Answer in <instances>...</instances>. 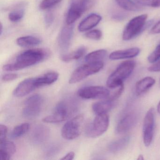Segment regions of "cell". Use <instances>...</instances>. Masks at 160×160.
Segmentation results:
<instances>
[{
	"mask_svg": "<svg viewBox=\"0 0 160 160\" xmlns=\"http://www.w3.org/2000/svg\"><path fill=\"white\" fill-rule=\"evenodd\" d=\"M155 83V79L151 77H147L142 78L136 84V94L138 96L144 94L151 88Z\"/></svg>",
	"mask_w": 160,
	"mask_h": 160,
	"instance_id": "44dd1931",
	"label": "cell"
},
{
	"mask_svg": "<svg viewBox=\"0 0 160 160\" xmlns=\"http://www.w3.org/2000/svg\"><path fill=\"white\" fill-rule=\"evenodd\" d=\"M2 24H1V35H2Z\"/></svg>",
	"mask_w": 160,
	"mask_h": 160,
	"instance_id": "60d3db41",
	"label": "cell"
},
{
	"mask_svg": "<svg viewBox=\"0 0 160 160\" xmlns=\"http://www.w3.org/2000/svg\"><path fill=\"white\" fill-rule=\"evenodd\" d=\"M119 7L125 11L136 12L141 11L142 6L132 0H115Z\"/></svg>",
	"mask_w": 160,
	"mask_h": 160,
	"instance_id": "603a6c76",
	"label": "cell"
},
{
	"mask_svg": "<svg viewBox=\"0 0 160 160\" xmlns=\"http://www.w3.org/2000/svg\"><path fill=\"white\" fill-rule=\"evenodd\" d=\"M86 38L91 40L99 41L102 39V33L100 30L95 29L88 32L85 34Z\"/></svg>",
	"mask_w": 160,
	"mask_h": 160,
	"instance_id": "f546056e",
	"label": "cell"
},
{
	"mask_svg": "<svg viewBox=\"0 0 160 160\" xmlns=\"http://www.w3.org/2000/svg\"><path fill=\"white\" fill-rule=\"evenodd\" d=\"M131 140L129 136L123 137L111 142L108 146V149L113 153H118L125 149L129 145Z\"/></svg>",
	"mask_w": 160,
	"mask_h": 160,
	"instance_id": "7402d4cb",
	"label": "cell"
},
{
	"mask_svg": "<svg viewBox=\"0 0 160 160\" xmlns=\"http://www.w3.org/2000/svg\"><path fill=\"white\" fill-rule=\"evenodd\" d=\"M73 27L72 25H67L61 31L58 42L62 51H66L70 46L73 34Z\"/></svg>",
	"mask_w": 160,
	"mask_h": 160,
	"instance_id": "5bb4252c",
	"label": "cell"
},
{
	"mask_svg": "<svg viewBox=\"0 0 160 160\" xmlns=\"http://www.w3.org/2000/svg\"><path fill=\"white\" fill-rule=\"evenodd\" d=\"M25 15L24 10H16L9 13L8 18L12 22H17L23 18Z\"/></svg>",
	"mask_w": 160,
	"mask_h": 160,
	"instance_id": "83f0119b",
	"label": "cell"
},
{
	"mask_svg": "<svg viewBox=\"0 0 160 160\" xmlns=\"http://www.w3.org/2000/svg\"><path fill=\"white\" fill-rule=\"evenodd\" d=\"M93 4V0H72L66 16L67 25H72Z\"/></svg>",
	"mask_w": 160,
	"mask_h": 160,
	"instance_id": "8992f818",
	"label": "cell"
},
{
	"mask_svg": "<svg viewBox=\"0 0 160 160\" xmlns=\"http://www.w3.org/2000/svg\"><path fill=\"white\" fill-rule=\"evenodd\" d=\"M18 75L16 73H9L4 75L2 78V79L4 82L13 81L18 78Z\"/></svg>",
	"mask_w": 160,
	"mask_h": 160,
	"instance_id": "e575fe53",
	"label": "cell"
},
{
	"mask_svg": "<svg viewBox=\"0 0 160 160\" xmlns=\"http://www.w3.org/2000/svg\"><path fill=\"white\" fill-rule=\"evenodd\" d=\"M140 52V49L137 47L132 48L124 50H117L109 55V58L111 60L132 58L138 56Z\"/></svg>",
	"mask_w": 160,
	"mask_h": 160,
	"instance_id": "9a60e30c",
	"label": "cell"
},
{
	"mask_svg": "<svg viewBox=\"0 0 160 160\" xmlns=\"http://www.w3.org/2000/svg\"><path fill=\"white\" fill-rule=\"evenodd\" d=\"M54 15L51 12H48L45 16V23L47 27H49L52 25L54 20Z\"/></svg>",
	"mask_w": 160,
	"mask_h": 160,
	"instance_id": "836d02e7",
	"label": "cell"
},
{
	"mask_svg": "<svg viewBox=\"0 0 160 160\" xmlns=\"http://www.w3.org/2000/svg\"><path fill=\"white\" fill-rule=\"evenodd\" d=\"M8 128L4 124H1L0 125V142L6 140L7 137Z\"/></svg>",
	"mask_w": 160,
	"mask_h": 160,
	"instance_id": "d6a6232c",
	"label": "cell"
},
{
	"mask_svg": "<svg viewBox=\"0 0 160 160\" xmlns=\"http://www.w3.org/2000/svg\"><path fill=\"white\" fill-rule=\"evenodd\" d=\"M160 59V43L156 47L154 51L148 57V61L150 63H153Z\"/></svg>",
	"mask_w": 160,
	"mask_h": 160,
	"instance_id": "4dcf8cb0",
	"label": "cell"
},
{
	"mask_svg": "<svg viewBox=\"0 0 160 160\" xmlns=\"http://www.w3.org/2000/svg\"><path fill=\"white\" fill-rule=\"evenodd\" d=\"M59 76V74L57 72H49L41 76L35 78V84L37 88L51 85L58 80Z\"/></svg>",
	"mask_w": 160,
	"mask_h": 160,
	"instance_id": "ffe728a7",
	"label": "cell"
},
{
	"mask_svg": "<svg viewBox=\"0 0 160 160\" xmlns=\"http://www.w3.org/2000/svg\"><path fill=\"white\" fill-rule=\"evenodd\" d=\"M109 124V118L107 114L97 115L92 122L87 127L86 134L89 137L100 136L107 131Z\"/></svg>",
	"mask_w": 160,
	"mask_h": 160,
	"instance_id": "ba28073f",
	"label": "cell"
},
{
	"mask_svg": "<svg viewBox=\"0 0 160 160\" xmlns=\"http://www.w3.org/2000/svg\"><path fill=\"white\" fill-rule=\"evenodd\" d=\"M114 101L109 98L102 99L92 104V110L96 115L107 114L114 108Z\"/></svg>",
	"mask_w": 160,
	"mask_h": 160,
	"instance_id": "ac0fdd59",
	"label": "cell"
},
{
	"mask_svg": "<svg viewBox=\"0 0 160 160\" xmlns=\"http://www.w3.org/2000/svg\"><path fill=\"white\" fill-rule=\"evenodd\" d=\"M75 157V153L73 152H70L61 158V160H72L74 159Z\"/></svg>",
	"mask_w": 160,
	"mask_h": 160,
	"instance_id": "74e56055",
	"label": "cell"
},
{
	"mask_svg": "<svg viewBox=\"0 0 160 160\" xmlns=\"http://www.w3.org/2000/svg\"><path fill=\"white\" fill-rule=\"evenodd\" d=\"M157 112H158V113H159V114L160 115V101L159 102L158 105H157Z\"/></svg>",
	"mask_w": 160,
	"mask_h": 160,
	"instance_id": "f35d334b",
	"label": "cell"
},
{
	"mask_svg": "<svg viewBox=\"0 0 160 160\" xmlns=\"http://www.w3.org/2000/svg\"><path fill=\"white\" fill-rule=\"evenodd\" d=\"M107 55V51L105 49H99L88 54L85 57L87 62L103 61Z\"/></svg>",
	"mask_w": 160,
	"mask_h": 160,
	"instance_id": "484cf974",
	"label": "cell"
},
{
	"mask_svg": "<svg viewBox=\"0 0 160 160\" xmlns=\"http://www.w3.org/2000/svg\"><path fill=\"white\" fill-rule=\"evenodd\" d=\"M50 52L47 49L37 48L26 50L17 57L13 63L3 66V70L7 72L18 71L37 64L48 58Z\"/></svg>",
	"mask_w": 160,
	"mask_h": 160,
	"instance_id": "6da1fadb",
	"label": "cell"
},
{
	"mask_svg": "<svg viewBox=\"0 0 160 160\" xmlns=\"http://www.w3.org/2000/svg\"><path fill=\"white\" fill-rule=\"evenodd\" d=\"M77 109L76 102L73 100H65L57 104L54 112L43 118L47 123H59L70 118Z\"/></svg>",
	"mask_w": 160,
	"mask_h": 160,
	"instance_id": "7a4b0ae2",
	"label": "cell"
},
{
	"mask_svg": "<svg viewBox=\"0 0 160 160\" xmlns=\"http://www.w3.org/2000/svg\"><path fill=\"white\" fill-rule=\"evenodd\" d=\"M78 95L84 99H105L110 95L109 90L102 86H89L78 90Z\"/></svg>",
	"mask_w": 160,
	"mask_h": 160,
	"instance_id": "30bf717a",
	"label": "cell"
},
{
	"mask_svg": "<svg viewBox=\"0 0 160 160\" xmlns=\"http://www.w3.org/2000/svg\"><path fill=\"white\" fill-rule=\"evenodd\" d=\"M148 71L150 72H160V59L153 63L151 66L148 68Z\"/></svg>",
	"mask_w": 160,
	"mask_h": 160,
	"instance_id": "d590c367",
	"label": "cell"
},
{
	"mask_svg": "<svg viewBox=\"0 0 160 160\" xmlns=\"http://www.w3.org/2000/svg\"><path fill=\"white\" fill-rule=\"evenodd\" d=\"M159 84H160V80H159Z\"/></svg>",
	"mask_w": 160,
	"mask_h": 160,
	"instance_id": "b9f144b4",
	"label": "cell"
},
{
	"mask_svg": "<svg viewBox=\"0 0 160 160\" xmlns=\"http://www.w3.org/2000/svg\"><path fill=\"white\" fill-rule=\"evenodd\" d=\"M148 15H140L131 19L126 25L122 32V39L129 41L136 38L148 27Z\"/></svg>",
	"mask_w": 160,
	"mask_h": 160,
	"instance_id": "277c9868",
	"label": "cell"
},
{
	"mask_svg": "<svg viewBox=\"0 0 160 160\" xmlns=\"http://www.w3.org/2000/svg\"><path fill=\"white\" fill-rule=\"evenodd\" d=\"M16 152L15 144L11 141H4L0 142V155L2 160H9L11 156Z\"/></svg>",
	"mask_w": 160,
	"mask_h": 160,
	"instance_id": "d6986e66",
	"label": "cell"
},
{
	"mask_svg": "<svg viewBox=\"0 0 160 160\" xmlns=\"http://www.w3.org/2000/svg\"><path fill=\"white\" fill-rule=\"evenodd\" d=\"M87 49L81 46L76 50L69 54H63L61 56V59L64 62H69L73 60H77L81 58L86 53Z\"/></svg>",
	"mask_w": 160,
	"mask_h": 160,
	"instance_id": "cb8c5ba5",
	"label": "cell"
},
{
	"mask_svg": "<svg viewBox=\"0 0 160 160\" xmlns=\"http://www.w3.org/2000/svg\"><path fill=\"white\" fill-rule=\"evenodd\" d=\"M84 121L83 115L76 116L68 121L62 129V136L67 140H72L78 137L81 134Z\"/></svg>",
	"mask_w": 160,
	"mask_h": 160,
	"instance_id": "52a82bcc",
	"label": "cell"
},
{
	"mask_svg": "<svg viewBox=\"0 0 160 160\" xmlns=\"http://www.w3.org/2000/svg\"><path fill=\"white\" fill-rule=\"evenodd\" d=\"M102 19V17L99 15L91 14L80 22L78 25V31L81 32H84L90 30L97 26Z\"/></svg>",
	"mask_w": 160,
	"mask_h": 160,
	"instance_id": "2e32d148",
	"label": "cell"
},
{
	"mask_svg": "<svg viewBox=\"0 0 160 160\" xmlns=\"http://www.w3.org/2000/svg\"><path fill=\"white\" fill-rule=\"evenodd\" d=\"M43 102V99L40 94H34L28 98L22 111L23 117L29 119L37 118L41 113Z\"/></svg>",
	"mask_w": 160,
	"mask_h": 160,
	"instance_id": "9c48e42d",
	"label": "cell"
},
{
	"mask_svg": "<svg viewBox=\"0 0 160 160\" xmlns=\"http://www.w3.org/2000/svg\"><path fill=\"white\" fill-rule=\"evenodd\" d=\"M62 0H43L40 4V8L42 10H47L54 7L60 2Z\"/></svg>",
	"mask_w": 160,
	"mask_h": 160,
	"instance_id": "1f68e13d",
	"label": "cell"
},
{
	"mask_svg": "<svg viewBox=\"0 0 160 160\" xmlns=\"http://www.w3.org/2000/svg\"><path fill=\"white\" fill-rule=\"evenodd\" d=\"M136 66L134 61L127 60L121 63L107 80L106 85L110 89H116L122 85L133 72Z\"/></svg>",
	"mask_w": 160,
	"mask_h": 160,
	"instance_id": "3957f363",
	"label": "cell"
},
{
	"mask_svg": "<svg viewBox=\"0 0 160 160\" xmlns=\"http://www.w3.org/2000/svg\"><path fill=\"white\" fill-rule=\"evenodd\" d=\"M17 44L21 47H28L39 45L42 42L39 38L32 36H23L18 38Z\"/></svg>",
	"mask_w": 160,
	"mask_h": 160,
	"instance_id": "d4e9b609",
	"label": "cell"
},
{
	"mask_svg": "<svg viewBox=\"0 0 160 160\" xmlns=\"http://www.w3.org/2000/svg\"><path fill=\"white\" fill-rule=\"evenodd\" d=\"M137 159L138 160H144V158L142 154H140V155L138 156V158H137Z\"/></svg>",
	"mask_w": 160,
	"mask_h": 160,
	"instance_id": "ab89813d",
	"label": "cell"
},
{
	"mask_svg": "<svg viewBox=\"0 0 160 160\" xmlns=\"http://www.w3.org/2000/svg\"><path fill=\"white\" fill-rule=\"evenodd\" d=\"M154 109L151 108L146 113L143 121V142L146 147L150 146L152 142L154 135Z\"/></svg>",
	"mask_w": 160,
	"mask_h": 160,
	"instance_id": "8fae6325",
	"label": "cell"
},
{
	"mask_svg": "<svg viewBox=\"0 0 160 160\" xmlns=\"http://www.w3.org/2000/svg\"><path fill=\"white\" fill-rule=\"evenodd\" d=\"M30 124L27 122L17 125L13 129L11 134V137L12 138L21 137L28 132Z\"/></svg>",
	"mask_w": 160,
	"mask_h": 160,
	"instance_id": "4316f807",
	"label": "cell"
},
{
	"mask_svg": "<svg viewBox=\"0 0 160 160\" xmlns=\"http://www.w3.org/2000/svg\"><path fill=\"white\" fill-rule=\"evenodd\" d=\"M138 119V116L135 112L126 114L118 123L116 127V132L118 134H123L129 132L136 124Z\"/></svg>",
	"mask_w": 160,
	"mask_h": 160,
	"instance_id": "7c38bea8",
	"label": "cell"
},
{
	"mask_svg": "<svg viewBox=\"0 0 160 160\" xmlns=\"http://www.w3.org/2000/svg\"><path fill=\"white\" fill-rule=\"evenodd\" d=\"M104 66L103 61L97 62H87L78 67L70 77L69 82L73 84L78 83L88 77L97 73L100 72Z\"/></svg>",
	"mask_w": 160,
	"mask_h": 160,
	"instance_id": "5b68a950",
	"label": "cell"
},
{
	"mask_svg": "<svg viewBox=\"0 0 160 160\" xmlns=\"http://www.w3.org/2000/svg\"><path fill=\"white\" fill-rule=\"evenodd\" d=\"M150 33L152 34H160V20L152 27Z\"/></svg>",
	"mask_w": 160,
	"mask_h": 160,
	"instance_id": "8d00e7d4",
	"label": "cell"
},
{
	"mask_svg": "<svg viewBox=\"0 0 160 160\" xmlns=\"http://www.w3.org/2000/svg\"><path fill=\"white\" fill-rule=\"evenodd\" d=\"M35 78H30L20 82L16 87L13 94L16 97H21L26 96L37 88L35 84Z\"/></svg>",
	"mask_w": 160,
	"mask_h": 160,
	"instance_id": "4fadbf2b",
	"label": "cell"
},
{
	"mask_svg": "<svg viewBox=\"0 0 160 160\" xmlns=\"http://www.w3.org/2000/svg\"><path fill=\"white\" fill-rule=\"evenodd\" d=\"M50 131L47 126L38 125L35 127L31 134L32 141L36 144H41L46 141L49 137Z\"/></svg>",
	"mask_w": 160,
	"mask_h": 160,
	"instance_id": "e0dca14e",
	"label": "cell"
},
{
	"mask_svg": "<svg viewBox=\"0 0 160 160\" xmlns=\"http://www.w3.org/2000/svg\"><path fill=\"white\" fill-rule=\"evenodd\" d=\"M137 3L142 6H148L152 8L160 7V0H135Z\"/></svg>",
	"mask_w": 160,
	"mask_h": 160,
	"instance_id": "f1b7e54d",
	"label": "cell"
}]
</instances>
